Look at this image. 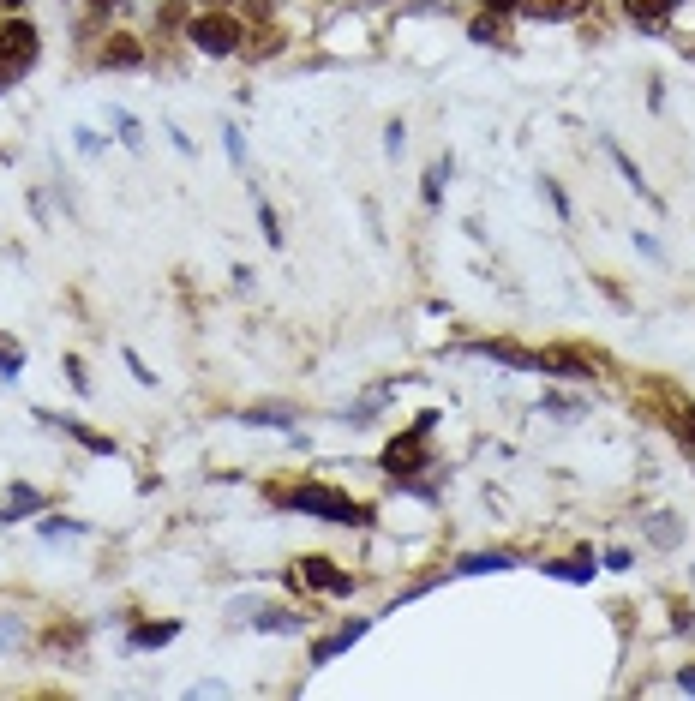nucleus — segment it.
Returning <instances> with one entry per match:
<instances>
[{
    "label": "nucleus",
    "mask_w": 695,
    "mask_h": 701,
    "mask_svg": "<svg viewBox=\"0 0 695 701\" xmlns=\"http://www.w3.org/2000/svg\"><path fill=\"white\" fill-rule=\"evenodd\" d=\"M678 690H690V696H695V666L684 672V678H678Z\"/></svg>",
    "instance_id": "27"
},
{
    "label": "nucleus",
    "mask_w": 695,
    "mask_h": 701,
    "mask_svg": "<svg viewBox=\"0 0 695 701\" xmlns=\"http://www.w3.org/2000/svg\"><path fill=\"white\" fill-rule=\"evenodd\" d=\"M678 444H690V450H695V408L678 414Z\"/></svg>",
    "instance_id": "24"
},
{
    "label": "nucleus",
    "mask_w": 695,
    "mask_h": 701,
    "mask_svg": "<svg viewBox=\"0 0 695 701\" xmlns=\"http://www.w3.org/2000/svg\"><path fill=\"white\" fill-rule=\"evenodd\" d=\"M0 6H12V12H18V6H24V0H0Z\"/></svg>",
    "instance_id": "28"
},
{
    "label": "nucleus",
    "mask_w": 695,
    "mask_h": 701,
    "mask_svg": "<svg viewBox=\"0 0 695 701\" xmlns=\"http://www.w3.org/2000/svg\"><path fill=\"white\" fill-rule=\"evenodd\" d=\"M402 144H408V126H402V120H390V126H384V150H390V156H402Z\"/></svg>",
    "instance_id": "22"
},
{
    "label": "nucleus",
    "mask_w": 695,
    "mask_h": 701,
    "mask_svg": "<svg viewBox=\"0 0 695 701\" xmlns=\"http://www.w3.org/2000/svg\"><path fill=\"white\" fill-rule=\"evenodd\" d=\"M486 570H510V558H504V552H474V558H462V576H486Z\"/></svg>",
    "instance_id": "15"
},
{
    "label": "nucleus",
    "mask_w": 695,
    "mask_h": 701,
    "mask_svg": "<svg viewBox=\"0 0 695 701\" xmlns=\"http://www.w3.org/2000/svg\"><path fill=\"white\" fill-rule=\"evenodd\" d=\"M102 66H120V72L144 66V42H138V36H114V42L102 48Z\"/></svg>",
    "instance_id": "8"
},
{
    "label": "nucleus",
    "mask_w": 695,
    "mask_h": 701,
    "mask_svg": "<svg viewBox=\"0 0 695 701\" xmlns=\"http://www.w3.org/2000/svg\"><path fill=\"white\" fill-rule=\"evenodd\" d=\"M252 204H258V222H264V240H270V246H282V222H276V210L264 204V192H258V186H252Z\"/></svg>",
    "instance_id": "17"
},
{
    "label": "nucleus",
    "mask_w": 695,
    "mask_h": 701,
    "mask_svg": "<svg viewBox=\"0 0 695 701\" xmlns=\"http://www.w3.org/2000/svg\"><path fill=\"white\" fill-rule=\"evenodd\" d=\"M114 126H120V138H126V144H132V150H138V144H144V132H138V120H132V114H120V108H114Z\"/></svg>",
    "instance_id": "21"
},
{
    "label": "nucleus",
    "mask_w": 695,
    "mask_h": 701,
    "mask_svg": "<svg viewBox=\"0 0 695 701\" xmlns=\"http://www.w3.org/2000/svg\"><path fill=\"white\" fill-rule=\"evenodd\" d=\"M672 6H684V0H624V12H630L636 24H660Z\"/></svg>",
    "instance_id": "12"
},
{
    "label": "nucleus",
    "mask_w": 695,
    "mask_h": 701,
    "mask_svg": "<svg viewBox=\"0 0 695 701\" xmlns=\"http://www.w3.org/2000/svg\"><path fill=\"white\" fill-rule=\"evenodd\" d=\"M606 156H612V162H618V174H624V180H630V186H636V198H648V204H660V198H654V186H648V180H642V168H636V162H630V156H624V150H618V144H606Z\"/></svg>",
    "instance_id": "9"
},
{
    "label": "nucleus",
    "mask_w": 695,
    "mask_h": 701,
    "mask_svg": "<svg viewBox=\"0 0 695 701\" xmlns=\"http://www.w3.org/2000/svg\"><path fill=\"white\" fill-rule=\"evenodd\" d=\"M426 438H432L426 426H414L408 438H396V444L384 450V468H390V474H414V468L426 462Z\"/></svg>",
    "instance_id": "4"
},
{
    "label": "nucleus",
    "mask_w": 695,
    "mask_h": 701,
    "mask_svg": "<svg viewBox=\"0 0 695 701\" xmlns=\"http://www.w3.org/2000/svg\"><path fill=\"white\" fill-rule=\"evenodd\" d=\"M186 36H192V48L198 54H210V60H228V54H240V18H228V12H204V18H192L186 24Z\"/></svg>",
    "instance_id": "2"
},
{
    "label": "nucleus",
    "mask_w": 695,
    "mask_h": 701,
    "mask_svg": "<svg viewBox=\"0 0 695 701\" xmlns=\"http://www.w3.org/2000/svg\"><path fill=\"white\" fill-rule=\"evenodd\" d=\"M90 6H120V0H90Z\"/></svg>",
    "instance_id": "29"
},
{
    "label": "nucleus",
    "mask_w": 695,
    "mask_h": 701,
    "mask_svg": "<svg viewBox=\"0 0 695 701\" xmlns=\"http://www.w3.org/2000/svg\"><path fill=\"white\" fill-rule=\"evenodd\" d=\"M486 6H492V12H516L522 0H486Z\"/></svg>",
    "instance_id": "26"
},
{
    "label": "nucleus",
    "mask_w": 695,
    "mask_h": 701,
    "mask_svg": "<svg viewBox=\"0 0 695 701\" xmlns=\"http://www.w3.org/2000/svg\"><path fill=\"white\" fill-rule=\"evenodd\" d=\"M444 180H450V156L426 168V180H420V198H426V204H438V198H444Z\"/></svg>",
    "instance_id": "13"
},
{
    "label": "nucleus",
    "mask_w": 695,
    "mask_h": 701,
    "mask_svg": "<svg viewBox=\"0 0 695 701\" xmlns=\"http://www.w3.org/2000/svg\"><path fill=\"white\" fill-rule=\"evenodd\" d=\"M300 576H306L318 594H354V576H348V570H336L330 558H300Z\"/></svg>",
    "instance_id": "5"
},
{
    "label": "nucleus",
    "mask_w": 695,
    "mask_h": 701,
    "mask_svg": "<svg viewBox=\"0 0 695 701\" xmlns=\"http://www.w3.org/2000/svg\"><path fill=\"white\" fill-rule=\"evenodd\" d=\"M468 36H474V42H498V36H504L498 12H492V18H474V30H468Z\"/></svg>",
    "instance_id": "20"
},
{
    "label": "nucleus",
    "mask_w": 695,
    "mask_h": 701,
    "mask_svg": "<svg viewBox=\"0 0 695 701\" xmlns=\"http://www.w3.org/2000/svg\"><path fill=\"white\" fill-rule=\"evenodd\" d=\"M30 510H42V492H30V486H12V498H6V522H12V516H30Z\"/></svg>",
    "instance_id": "14"
},
{
    "label": "nucleus",
    "mask_w": 695,
    "mask_h": 701,
    "mask_svg": "<svg viewBox=\"0 0 695 701\" xmlns=\"http://www.w3.org/2000/svg\"><path fill=\"white\" fill-rule=\"evenodd\" d=\"M252 624H258V630H276V636H294V630H300L294 612H252Z\"/></svg>",
    "instance_id": "16"
},
{
    "label": "nucleus",
    "mask_w": 695,
    "mask_h": 701,
    "mask_svg": "<svg viewBox=\"0 0 695 701\" xmlns=\"http://www.w3.org/2000/svg\"><path fill=\"white\" fill-rule=\"evenodd\" d=\"M36 60V30L24 18H0V72H24Z\"/></svg>",
    "instance_id": "3"
},
{
    "label": "nucleus",
    "mask_w": 695,
    "mask_h": 701,
    "mask_svg": "<svg viewBox=\"0 0 695 701\" xmlns=\"http://www.w3.org/2000/svg\"><path fill=\"white\" fill-rule=\"evenodd\" d=\"M360 636H366V618H354V624H342L336 636H324V642L312 648V666H330V660H336V654H348V648H354Z\"/></svg>",
    "instance_id": "6"
},
{
    "label": "nucleus",
    "mask_w": 695,
    "mask_h": 701,
    "mask_svg": "<svg viewBox=\"0 0 695 701\" xmlns=\"http://www.w3.org/2000/svg\"><path fill=\"white\" fill-rule=\"evenodd\" d=\"M540 192H546V198H552V210L570 222V198H564V186H558V180H540Z\"/></svg>",
    "instance_id": "23"
},
{
    "label": "nucleus",
    "mask_w": 695,
    "mask_h": 701,
    "mask_svg": "<svg viewBox=\"0 0 695 701\" xmlns=\"http://www.w3.org/2000/svg\"><path fill=\"white\" fill-rule=\"evenodd\" d=\"M588 0H522V12H534V18H576Z\"/></svg>",
    "instance_id": "11"
},
{
    "label": "nucleus",
    "mask_w": 695,
    "mask_h": 701,
    "mask_svg": "<svg viewBox=\"0 0 695 701\" xmlns=\"http://www.w3.org/2000/svg\"><path fill=\"white\" fill-rule=\"evenodd\" d=\"M126 366H132V378H138V384H156V372H150V366H144V360H138L132 348H126Z\"/></svg>",
    "instance_id": "25"
},
{
    "label": "nucleus",
    "mask_w": 695,
    "mask_h": 701,
    "mask_svg": "<svg viewBox=\"0 0 695 701\" xmlns=\"http://www.w3.org/2000/svg\"><path fill=\"white\" fill-rule=\"evenodd\" d=\"M24 372V348L12 336H0V378H18Z\"/></svg>",
    "instance_id": "18"
},
{
    "label": "nucleus",
    "mask_w": 695,
    "mask_h": 701,
    "mask_svg": "<svg viewBox=\"0 0 695 701\" xmlns=\"http://www.w3.org/2000/svg\"><path fill=\"white\" fill-rule=\"evenodd\" d=\"M180 636V624H132V648H162V642H174Z\"/></svg>",
    "instance_id": "10"
},
{
    "label": "nucleus",
    "mask_w": 695,
    "mask_h": 701,
    "mask_svg": "<svg viewBox=\"0 0 695 701\" xmlns=\"http://www.w3.org/2000/svg\"><path fill=\"white\" fill-rule=\"evenodd\" d=\"M540 372H564V378H594V360L570 354V348H546L540 354Z\"/></svg>",
    "instance_id": "7"
},
{
    "label": "nucleus",
    "mask_w": 695,
    "mask_h": 701,
    "mask_svg": "<svg viewBox=\"0 0 695 701\" xmlns=\"http://www.w3.org/2000/svg\"><path fill=\"white\" fill-rule=\"evenodd\" d=\"M288 504H294L300 516H318V522H336V528H366V522H372L366 504H354V498L336 492V486H294Z\"/></svg>",
    "instance_id": "1"
},
{
    "label": "nucleus",
    "mask_w": 695,
    "mask_h": 701,
    "mask_svg": "<svg viewBox=\"0 0 695 701\" xmlns=\"http://www.w3.org/2000/svg\"><path fill=\"white\" fill-rule=\"evenodd\" d=\"M552 576H564V582H588V576H594V558H570V564H552Z\"/></svg>",
    "instance_id": "19"
}]
</instances>
